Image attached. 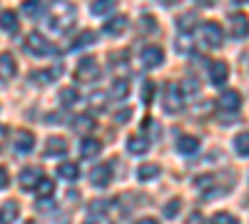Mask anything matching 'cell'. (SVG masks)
Returning a JSON list of instances; mask_svg holds the SVG:
<instances>
[{"mask_svg": "<svg viewBox=\"0 0 249 224\" xmlns=\"http://www.w3.org/2000/svg\"><path fill=\"white\" fill-rule=\"evenodd\" d=\"M199 35H202V43L207 48H219L224 43V30L219 23H214V20H207V23H202L199 28Z\"/></svg>", "mask_w": 249, "mask_h": 224, "instance_id": "obj_1", "label": "cell"}, {"mask_svg": "<svg viewBox=\"0 0 249 224\" xmlns=\"http://www.w3.org/2000/svg\"><path fill=\"white\" fill-rule=\"evenodd\" d=\"M25 50H28L30 55H35V57H40V55H53V52H55V48L50 45V40H48L45 35H40L37 30H33V33L25 37Z\"/></svg>", "mask_w": 249, "mask_h": 224, "instance_id": "obj_2", "label": "cell"}, {"mask_svg": "<svg viewBox=\"0 0 249 224\" xmlns=\"http://www.w3.org/2000/svg\"><path fill=\"white\" fill-rule=\"evenodd\" d=\"M72 20H75L72 5H60V8L55 10V15L50 17V28H53L55 33H68V30L72 28Z\"/></svg>", "mask_w": 249, "mask_h": 224, "instance_id": "obj_3", "label": "cell"}, {"mask_svg": "<svg viewBox=\"0 0 249 224\" xmlns=\"http://www.w3.org/2000/svg\"><path fill=\"white\" fill-rule=\"evenodd\" d=\"M100 72L102 70H100L95 57H82L77 70H75V80H77V83H95V80L100 77Z\"/></svg>", "mask_w": 249, "mask_h": 224, "instance_id": "obj_4", "label": "cell"}, {"mask_svg": "<svg viewBox=\"0 0 249 224\" xmlns=\"http://www.w3.org/2000/svg\"><path fill=\"white\" fill-rule=\"evenodd\" d=\"M184 105V92L177 83H167L164 85V110H167L170 115L172 112H179Z\"/></svg>", "mask_w": 249, "mask_h": 224, "instance_id": "obj_5", "label": "cell"}, {"mask_svg": "<svg viewBox=\"0 0 249 224\" xmlns=\"http://www.w3.org/2000/svg\"><path fill=\"white\" fill-rule=\"evenodd\" d=\"M90 182L95 187H107L112 182V165H107V162H102V165L92 167L90 170Z\"/></svg>", "mask_w": 249, "mask_h": 224, "instance_id": "obj_6", "label": "cell"}, {"mask_svg": "<svg viewBox=\"0 0 249 224\" xmlns=\"http://www.w3.org/2000/svg\"><path fill=\"white\" fill-rule=\"evenodd\" d=\"M40 179H43V170L40 167H25L20 172L18 182H20V190H35L40 185Z\"/></svg>", "mask_w": 249, "mask_h": 224, "instance_id": "obj_7", "label": "cell"}, {"mask_svg": "<svg viewBox=\"0 0 249 224\" xmlns=\"http://www.w3.org/2000/svg\"><path fill=\"white\" fill-rule=\"evenodd\" d=\"M164 63V50L160 48V45H147L142 50V65L144 68H160Z\"/></svg>", "mask_w": 249, "mask_h": 224, "instance_id": "obj_8", "label": "cell"}, {"mask_svg": "<svg viewBox=\"0 0 249 224\" xmlns=\"http://www.w3.org/2000/svg\"><path fill=\"white\" fill-rule=\"evenodd\" d=\"M207 72H210V83L217 85V87L224 85L227 77H230V68H227V63H222V60H212L210 70H207Z\"/></svg>", "mask_w": 249, "mask_h": 224, "instance_id": "obj_9", "label": "cell"}, {"mask_svg": "<svg viewBox=\"0 0 249 224\" xmlns=\"http://www.w3.org/2000/svg\"><path fill=\"white\" fill-rule=\"evenodd\" d=\"M242 107V95L237 90H224L219 95V110H227V112H237Z\"/></svg>", "mask_w": 249, "mask_h": 224, "instance_id": "obj_10", "label": "cell"}, {"mask_svg": "<svg viewBox=\"0 0 249 224\" xmlns=\"http://www.w3.org/2000/svg\"><path fill=\"white\" fill-rule=\"evenodd\" d=\"M57 75H62V65H55L53 70H35L30 75V80L35 85H50V83H55Z\"/></svg>", "mask_w": 249, "mask_h": 224, "instance_id": "obj_11", "label": "cell"}, {"mask_svg": "<svg viewBox=\"0 0 249 224\" xmlns=\"http://www.w3.org/2000/svg\"><path fill=\"white\" fill-rule=\"evenodd\" d=\"M18 72V65L10 52H3L0 55V83H5V80H13Z\"/></svg>", "mask_w": 249, "mask_h": 224, "instance_id": "obj_12", "label": "cell"}, {"mask_svg": "<svg viewBox=\"0 0 249 224\" xmlns=\"http://www.w3.org/2000/svg\"><path fill=\"white\" fill-rule=\"evenodd\" d=\"M20 214V207L15 199H5L3 205H0V224H13Z\"/></svg>", "mask_w": 249, "mask_h": 224, "instance_id": "obj_13", "label": "cell"}, {"mask_svg": "<svg viewBox=\"0 0 249 224\" xmlns=\"http://www.w3.org/2000/svg\"><path fill=\"white\" fill-rule=\"evenodd\" d=\"M33 147H35V135H33L30 130H20V132L15 135V150L23 152V155H28Z\"/></svg>", "mask_w": 249, "mask_h": 224, "instance_id": "obj_14", "label": "cell"}, {"mask_svg": "<svg viewBox=\"0 0 249 224\" xmlns=\"http://www.w3.org/2000/svg\"><path fill=\"white\" fill-rule=\"evenodd\" d=\"M100 150H102V142L95 139V137H85V139L80 142V157H85V159L100 155Z\"/></svg>", "mask_w": 249, "mask_h": 224, "instance_id": "obj_15", "label": "cell"}, {"mask_svg": "<svg viewBox=\"0 0 249 224\" xmlns=\"http://www.w3.org/2000/svg\"><path fill=\"white\" fill-rule=\"evenodd\" d=\"M65 152H68V142L65 139L62 137H48V142H45V155L48 157H60Z\"/></svg>", "mask_w": 249, "mask_h": 224, "instance_id": "obj_16", "label": "cell"}, {"mask_svg": "<svg viewBox=\"0 0 249 224\" xmlns=\"http://www.w3.org/2000/svg\"><path fill=\"white\" fill-rule=\"evenodd\" d=\"M72 130L80 132V135H88V132L95 130V120H92L90 115H77V117L72 120Z\"/></svg>", "mask_w": 249, "mask_h": 224, "instance_id": "obj_17", "label": "cell"}, {"mask_svg": "<svg viewBox=\"0 0 249 224\" xmlns=\"http://www.w3.org/2000/svg\"><path fill=\"white\" fill-rule=\"evenodd\" d=\"M177 150H179L182 155H192V152L199 150V139L192 137V135H182V137L177 139Z\"/></svg>", "mask_w": 249, "mask_h": 224, "instance_id": "obj_18", "label": "cell"}, {"mask_svg": "<svg viewBox=\"0 0 249 224\" xmlns=\"http://www.w3.org/2000/svg\"><path fill=\"white\" fill-rule=\"evenodd\" d=\"M147 150H150V142L144 137H137V135L127 137V152L130 155H144Z\"/></svg>", "mask_w": 249, "mask_h": 224, "instance_id": "obj_19", "label": "cell"}, {"mask_svg": "<svg viewBox=\"0 0 249 224\" xmlns=\"http://www.w3.org/2000/svg\"><path fill=\"white\" fill-rule=\"evenodd\" d=\"M57 174H60V179H65V182H75L80 177V167L75 165V162H62V165L57 167Z\"/></svg>", "mask_w": 249, "mask_h": 224, "instance_id": "obj_20", "label": "cell"}, {"mask_svg": "<svg viewBox=\"0 0 249 224\" xmlns=\"http://www.w3.org/2000/svg\"><path fill=\"white\" fill-rule=\"evenodd\" d=\"M97 40V33L95 30H82L75 40H72V45H70V50H80V48H88V45H92Z\"/></svg>", "mask_w": 249, "mask_h": 224, "instance_id": "obj_21", "label": "cell"}, {"mask_svg": "<svg viewBox=\"0 0 249 224\" xmlns=\"http://www.w3.org/2000/svg\"><path fill=\"white\" fill-rule=\"evenodd\" d=\"M15 28H18V13L15 10H3L0 13V30L15 33Z\"/></svg>", "mask_w": 249, "mask_h": 224, "instance_id": "obj_22", "label": "cell"}, {"mask_svg": "<svg viewBox=\"0 0 249 224\" xmlns=\"http://www.w3.org/2000/svg\"><path fill=\"white\" fill-rule=\"evenodd\" d=\"M157 174H160V165H155V162H144V165H140V170H137V179L140 182H150Z\"/></svg>", "mask_w": 249, "mask_h": 224, "instance_id": "obj_23", "label": "cell"}, {"mask_svg": "<svg viewBox=\"0 0 249 224\" xmlns=\"http://www.w3.org/2000/svg\"><path fill=\"white\" fill-rule=\"evenodd\" d=\"M124 28H127V17H124V15L110 17L107 23H105V33H110V35H120Z\"/></svg>", "mask_w": 249, "mask_h": 224, "instance_id": "obj_24", "label": "cell"}, {"mask_svg": "<svg viewBox=\"0 0 249 224\" xmlns=\"http://www.w3.org/2000/svg\"><path fill=\"white\" fill-rule=\"evenodd\" d=\"M60 103H62V107H72L75 103H80V95H77V90L75 87H60Z\"/></svg>", "mask_w": 249, "mask_h": 224, "instance_id": "obj_25", "label": "cell"}, {"mask_svg": "<svg viewBox=\"0 0 249 224\" xmlns=\"http://www.w3.org/2000/svg\"><path fill=\"white\" fill-rule=\"evenodd\" d=\"M35 190H37V202H40V199H50L53 192H55V182L48 179V177H43V179H40V185H37Z\"/></svg>", "mask_w": 249, "mask_h": 224, "instance_id": "obj_26", "label": "cell"}, {"mask_svg": "<svg viewBox=\"0 0 249 224\" xmlns=\"http://www.w3.org/2000/svg\"><path fill=\"white\" fill-rule=\"evenodd\" d=\"M232 35L234 37H244L247 35V17L244 15H234L232 17Z\"/></svg>", "mask_w": 249, "mask_h": 224, "instance_id": "obj_27", "label": "cell"}, {"mask_svg": "<svg viewBox=\"0 0 249 224\" xmlns=\"http://www.w3.org/2000/svg\"><path fill=\"white\" fill-rule=\"evenodd\" d=\"M90 10H92V15H107L110 10H115V3L112 0H97V3L90 5Z\"/></svg>", "mask_w": 249, "mask_h": 224, "instance_id": "obj_28", "label": "cell"}, {"mask_svg": "<svg viewBox=\"0 0 249 224\" xmlns=\"http://www.w3.org/2000/svg\"><path fill=\"white\" fill-rule=\"evenodd\" d=\"M127 92H130V85H127V80H115V85H112V97L115 100H124L127 97Z\"/></svg>", "mask_w": 249, "mask_h": 224, "instance_id": "obj_29", "label": "cell"}, {"mask_svg": "<svg viewBox=\"0 0 249 224\" xmlns=\"http://www.w3.org/2000/svg\"><path fill=\"white\" fill-rule=\"evenodd\" d=\"M247 142H249V135H247V132H239V135L234 137V150H237L242 157L249 155V145H247Z\"/></svg>", "mask_w": 249, "mask_h": 224, "instance_id": "obj_30", "label": "cell"}, {"mask_svg": "<svg viewBox=\"0 0 249 224\" xmlns=\"http://www.w3.org/2000/svg\"><path fill=\"white\" fill-rule=\"evenodd\" d=\"M210 224H239V222H237V217H232L230 212H217V214L210 219Z\"/></svg>", "mask_w": 249, "mask_h": 224, "instance_id": "obj_31", "label": "cell"}, {"mask_svg": "<svg viewBox=\"0 0 249 224\" xmlns=\"http://www.w3.org/2000/svg\"><path fill=\"white\" fill-rule=\"evenodd\" d=\"M192 20H195V15H192V13L182 15V20H177V28H179L182 33H190V30H192V25H195Z\"/></svg>", "mask_w": 249, "mask_h": 224, "instance_id": "obj_32", "label": "cell"}, {"mask_svg": "<svg viewBox=\"0 0 249 224\" xmlns=\"http://www.w3.org/2000/svg\"><path fill=\"white\" fill-rule=\"evenodd\" d=\"M152 92H155V83H152V80H144V95H142V103L144 105L152 103Z\"/></svg>", "mask_w": 249, "mask_h": 224, "instance_id": "obj_33", "label": "cell"}, {"mask_svg": "<svg viewBox=\"0 0 249 224\" xmlns=\"http://www.w3.org/2000/svg\"><path fill=\"white\" fill-rule=\"evenodd\" d=\"M179 212V199H170V205H164V217H175Z\"/></svg>", "mask_w": 249, "mask_h": 224, "instance_id": "obj_34", "label": "cell"}, {"mask_svg": "<svg viewBox=\"0 0 249 224\" xmlns=\"http://www.w3.org/2000/svg\"><path fill=\"white\" fill-rule=\"evenodd\" d=\"M140 30H142V33H152V30H155V20H152L150 15H144V17H142V25H140Z\"/></svg>", "mask_w": 249, "mask_h": 224, "instance_id": "obj_35", "label": "cell"}, {"mask_svg": "<svg viewBox=\"0 0 249 224\" xmlns=\"http://www.w3.org/2000/svg\"><path fill=\"white\" fill-rule=\"evenodd\" d=\"M130 117H132V110H122V112L115 115V122H117V125H124V122H127Z\"/></svg>", "mask_w": 249, "mask_h": 224, "instance_id": "obj_36", "label": "cell"}, {"mask_svg": "<svg viewBox=\"0 0 249 224\" xmlns=\"http://www.w3.org/2000/svg\"><path fill=\"white\" fill-rule=\"evenodd\" d=\"M8 185H10V174L5 167H0V190H5Z\"/></svg>", "mask_w": 249, "mask_h": 224, "instance_id": "obj_37", "label": "cell"}, {"mask_svg": "<svg viewBox=\"0 0 249 224\" xmlns=\"http://www.w3.org/2000/svg\"><path fill=\"white\" fill-rule=\"evenodd\" d=\"M40 10H43V5H40V3H25V5H23V13H28V15L40 13Z\"/></svg>", "mask_w": 249, "mask_h": 224, "instance_id": "obj_38", "label": "cell"}, {"mask_svg": "<svg viewBox=\"0 0 249 224\" xmlns=\"http://www.w3.org/2000/svg\"><path fill=\"white\" fill-rule=\"evenodd\" d=\"M5 139H8V127H5V125H0V150H3Z\"/></svg>", "mask_w": 249, "mask_h": 224, "instance_id": "obj_39", "label": "cell"}, {"mask_svg": "<svg viewBox=\"0 0 249 224\" xmlns=\"http://www.w3.org/2000/svg\"><path fill=\"white\" fill-rule=\"evenodd\" d=\"M137 224H160L157 219H152V217H144V219H140Z\"/></svg>", "mask_w": 249, "mask_h": 224, "instance_id": "obj_40", "label": "cell"}, {"mask_svg": "<svg viewBox=\"0 0 249 224\" xmlns=\"http://www.w3.org/2000/svg\"><path fill=\"white\" fill-rule=\"evenodd\" d=\"M25 224H35V222H33V219H28V222H25Z\"/></svg>", "mask_w": 249, "mask_h": 224, "instance_id": "obj_41", "label": "cell"}, {"mask_svg": "<svg viewBox=\"0 0 249 224\" xmlns=\"http://www.w3.org/2000/svg\"><path fill=\"white\" fill-rule=\"evenodd\" d=\"M88 224H95V222H88Z\"/></svg>", "mask_w": 249, "mask_h": 224, "instance_id": "obj_42", "label": "cell"}]
</instances>
